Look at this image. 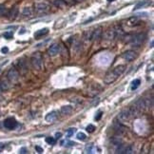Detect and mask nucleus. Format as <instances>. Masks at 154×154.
<instances>
[{
  "label": "nucleus",
  "instance_id": "f257e3e1",
  "mask_svg": "<svg viewBox=\"0 0 154 154\" xmlns=\"http://www.w3.org/2000/svg\"><path fill=\"white\" fill-rule=\"evenodd\" d=\"M126 70V66L125 65H120L115 67L112 70H110L107 73V75L104 78V83L110 85L111 83H113L114 81H116L119 76H121L123 73Z\"/></svg>",
  "mask_w": 154,
  "mask_h": 154
},
{
  "label": "nucleus",
  "instance_id": "bb28decb",
  "mask_svg": "<svg viewBox=\"0 0 154 154\" xmlns=\"http://www.w3.org/2000/svg\"><path fill=\"white\" fill-rule=\"evenodd\" d=\"M95 130H96V129H95V126H93V125H89V126H87V129H86V130H87L89 133H92Z\"/></svg>",
  "mask_w": 154,
  "mask_h": 154
},
{
  "label": "nucleus",
  "instance_id": "ddd939ff",
  "mask_svg": "<svg viewBox=\"0 0 154 154\" xmlns=\"http://www.w3.org/2000/svg\"><path fill=\"white\" fill-rule=\"evenodd\" d=\"M48 33H49V30H48L47 28L41 29V30L37 31L36 33H34V37H35V39H39V38H41V37L47 35Z\"/></svg>",
  "mask_w": 154,
  "mask_h": 154
},
{
  "label": "nucleus",
  "instance_id": "b1692460",
  "mask_svg": "<svg viewBox=\"0 0 154 154\" xmlns=\"http://www.w3.org/2000/svg\"><path fill=\"white\" fill-rule=\"evenodd\" d=\"M0 88H1L2 90H7V89L10 88V86H9L7 81H2V82H0Z\"/></svg>",
  "mask_w": 154,
  "mask_h": 154
},
{
  "label": "nucleus",
  "instance_id": "412c9836",
  "mask_svg": "<svg viewBox=\"0 0 154 154\" xmlns=\"http://www.w3.org/2000/svg\"><path fill=\"white\" fill-rule=\"evenodd\" d=\"M22 14L24 17H31L33 15V9L30 8V7H26L24 8L23 12H22Z\"/></svg>",
  "mask_w": 154,
  "mask_h": 154
},
{
  "label": "nucleus",
  "instance_id": "423d86ee",
  "mask_svg": "<svg viewBox=\"0 0 154 154\" xmlns=\"http://www.w3.org/2000/svg\"><path fill=\"white\" fill-rule=\"evenodd\" d=\"M138 57V53L134 50H126L123 53V58L127 62H131Z\"/></svg>",
  "mask_w": 154,
  "mask_h": 154
},
{
  "label": "nucleus",
  "instance_id": "2f4dec72",
  "mask_svg": "<svg viewBox=\"0 0 154 154\" xmlns=\"http://www.w3.org/2000/svg\"><path fill=\"white\" fill-rule=\"evenodd\" d=\"M1 53H3V54L8 53H9V48H8V47H3V48L1 49Z\"/></svg>",
  "mask_w": 154,
  "mask_h": 154
},
{
  "label": "nucleus",
  "instance_id": "2eb2a0df",
  "mask_svg": "<svg viewBox=\"0 0 154 154\" xmlns=\"http://www.w3.org/2000/svg\"><path fill=\"white\" fill-rule=\"evenodd\" d=\"M138 23H139V17H138V15H134V16L130 17L126 21V24L129 25V26H135Z\"/></svg>",
  "mask_w": 154,
  "mask_h": 154
},
{
  "label": "nucleus",
  "instance_id": "1a4fd4ad",
  "mask_svg": "<svg viewBox=\"0 0 154 154\" xmlns=\"http://www.w3.org/2000/svg\"><path fill=\"white\" fill-rule=\"evenodd\" d=\"M8 78H9V80L12 82L17 81L18 78H19V72H18L15 69H10L8 72Z\"/></svg>",
  "mask_w": 154,
  "mask_h": 154
},
{
  "label": "nucleus",
  "instance_id": "c85d7f7f",
  "mask_svg": "<svg viewBox=\"0 0 154 154\" xmlns=\"http://www.w3.org/2000/svg\"><path fill=\"white\" fill-rule=\"evenodd\" d=\"M46 142L49 145H54L55 144V139L53 137H47L46 138Z\"/></svg>",
  "mask_w": 154,
  "mask_h": 154
},
{
  "label": "nucleus",
  "instance_id": "58836bf2",
  "mask_svg": "<svg viewBox=\"0 0 154 154\" xmlns=\"http://www.w3.org/2000/svg\"><path fill=\"white\" fill-rule=\"evenodd\" d=\"M0 127H1V122H0Z\"/></svg>",
  "mask_w": 154,
  "mask_h": 154
},
{
  "label": "nucleus",
  "instance_id": "c756f323",
  "mask_svg": "<svg viewBox=\"0 0 154 154\" xmlns=\"http://www.w3.org/2000/svg\"><path fill=\"white\" fill-rule=\"evenodd\" d=\"M12 36H13V34H12V32H6L4 33V37L7 39H11V38H12Z\"/></svg>",
  "mask_w": 154,
  "mask_h": 154
},
{
  "label": "nucleus",
  "instance_id": "aec40b11",
  "mask_svg": "<svg viewBox=\"0 0 154 154\" xmlns=\"http://www.w3.org/2000/svg\"><path fill=\"white\" fill-rule=\"evenodd\" d=\"M17 65H18V68L20 69V70L22 71V73H25L27 70H28V68H27V66H26V63H25V61H23L22 59L20 60H18V63H17Z\"/></svg>",
  "mask_w": 154,
  "mask_h": 154
},
{
  "label": "nucleus",
  "instance_id": "9d476101",
  "mask_svg": "<svg viewBox=\"0 0 154 154\" xmlns=\"http://www.w3.org/2000/svg\"><path fill=\"white\" fill-rule=\"evenodd\" d=\"M49 5L46 4V3H39L35 6V10L38 13H45L49 11Z\"/></svg>",
  "mask_w": 154,
  "mask_h": 154
},
{
  "label": "nucleus",
  "instance_id": "9b49d317",
  "mask_svg": "<svg viewBox=\"0 0 154 154\" xmlns=\"http://www.w3.org/2000/svg\"><path fill=\"white\" fill-rule=\"evenodd\" d=\"M59 50H60V46L58 44H54L49 47V50H48V53H49V56H55V55L58 54Z\"/></svg>",
  "mask_w": 154,
  "mask_h": 154
},
{
  "label": "nucleus",
  "instance_id": "72a5a7b5",
  "mask_svg": "<svg viewBox=\"0 0 154 154\" xmlns=\"http://www.w3.org/2000/svg\"><path fill=\"white\" fill-rule=\"evenodd\" d=\"M27 152H28V151H27V149H26L25 147H22V148L20 149V153L21 154H25V153H27Z\"/></svg>",
  "mask_w": 154,
  "mask_h": 154
},
{
  "label": "nucleus",
  "instance_id": "393cba45",
  "mask_svg": "<svg viewBox=\"0 0 154 154\" xmlns=\"http://www.w3.org/2000/svg\"><path fill=\"white\" fill-rule=\"evenodd\" d=\"M87 136H86L85 133H83V132H79V133H77V139L78 140H80V141H85Z\"/></svg>",
  "mask_w": 154,
  "mask_h": 154
},
{
  "label": "nucleus",
  "instance_id": "c9c22d12",
  "mask_svg": "<svg viewBox=\"0 0 154 154\" xmlns=\"http://www.w3.org/2000/svg\"><path fill=\"white\" fill-rule=\"evenodd\" d=\"M109 2H113V1H115V0H108Z\"/></svg>",
  "mask_w": 154,
  "mask_h": 154
},
{
  "label": "nucleus",
  "instance_id": "4c0bfd02",
  "mask_svg": "<svg viewBox=\"0 0 154 154\" xmlns=\"http://www.w3.org/2000/svg\"><path fill=\"white\" fill-rule=\"evenodd\" d=\"M1 91H2V89H1V88H0V93H1Z\"/></svg>",
  "mask_w": 154,
  "mask_h": 154
},
{
  "label": "nucleus",
  "instance_id": "6e6552de",
  "mask_svg": "<svg viewBox=\"0 0 154 154\" xmlns=\"http://www.w3.org/2000/svg\"><path fill=\"white\" fill-rule=\"evenodd\" d=\"M3 125H4L5 127L8 129V130H13V129H15V126H17V122L14 118H8V119H6L4 121Z\"/></svg>",
  "mask_w": 154,
  "mask_h": 154
},
{
  "label": "nucleus",
  "instance_id": "4468645a",
  "mask_svg": "<svg viewBox=\"0 0 154 154\" xmlns=\"http://www.w3.org/2000/svg\"><path fill=\"white\" fill-rule=\"evenodd\" d=\"M150 4V0H143V1H140L139 3L136 4V6L134 7V11H136V10H139V9L141 8H145L146 6H148Z\"/></svg>",
  "mask_w": 154,
  "mask_h": 154
},
{
  "label": "nucleus",
  "instance_id": "a211bd4d",
  "mask_svg": "<svg viewBox=\"0 0 154 154\" xmlns=\"http://www.w3.org/2000/svg\"><path fill=\"white\" fill-rule=\"evenodd\" d=\"M96 150H97L96 146H93L92 144H89V145H88V146H86L85 152H86V153L92 154V153H95V152H96Z\"/></svg>",
  "mask_w": 154,
  "mask_h": 154
},
{
  "label": "nucleus",
  "instance_id": "20e7f679",
  "mask_svg": "<svg viewBox=\"0 0 154 154\" xmlns=\"http://www.w3.org/2000/svg\"><path fill=\"white\" fill-rule=\"evenodd\" d=\"M146 34L145 33H138V34H135L132 36V38H130V43L132 47H135V48H138L140 47L141 45L145 42L146 40Z\"/></svg>",
  "mask_w": 154,
  "mask_h": 154
},
{
  "label": "nucleus",
  "instance_id": "dca6fc26",
  "mask_svg": "<svg viewBox=\"0 0 154 154\" xmlns=\"http://www.w3.org/2000/svg\"><path fill=\"white\" fill-rule=\"evenodd\" d=\"M17 15H18V8L17 7H13L9 12V18L10 19H15Z\"/></svg>",
  "mask_w": 154,
  "mask_h": 154
},
{
  "label": "nucleus",
  "instance_id": "f03ea898",
  "mask_svg": "<svg viewBox=\"0 0 154 154\" xmlns=\"http://www.w3.org/2000/svg\"><path fill=\"white\" fill-rule=\"evenodd\" d=\"M138 113H139V110L133 106L131 108L122 110L121 112L118 114L117 119L119 120L120 123H126V122L130 121L131 118L135 117Z\"/></svg>",
  "mask_w": 154,
  "mask_h": 154
},
{
  "label": "nucleus",
  "instance_id": "f8f14e48",
  "mask_svg": "<svg viewBox=\"0 0 154 154\" xmlns=\"http://www.w3.org/2000/svg\"><path fill=\"white\" fill-rule=\"evenodd\" d=\"M57 117H58V114H57L56 111H52L46 115L45 117V120L48 122V123H53V122L56 121Z\"/></svg>",
  "mask_w": 154,
  "mask_h": 154
},
{
  "label": "nucleus",
  "instance_id": "e433bc0d",
  "mask_svg": "<svg viewBox=\"0 0 154 154\" xmlns=\"http://www.w3.org/2000/svg\"><path fill=\"white\" fill-rule=\"evenodd\" d=\"M0 147H3V144H0Z\"/></svg>",
  "mask_w": 154,
  "mask_h": 154
},
{
  "label": "nucleus",
  "instance_id": "f3484780",
  "mask_svg": "<svg viewBox=\"0 0 154 154\" xmlns=\"http://www.w3.org/2000/svg\"><path fill=\"white\" fill-rule=\"evenodd\" d=\"M71 111H72V107L71 106H63L61 108V113L64 114V115L70 114Z\"/></svg>",
  "mask_w": 154,
  "mask_h": 154
},
{
  "label": "nucleus",
  "instance_id": "473e14b6",
  "mask_svg": "<svg viewBox=\"0 0 154 154\" xmlns=\"http://www.w3.org/2000/svg\"><path fill=\"white\" fill-rule=\"evenodd\" d=\"M35 149L37 150V152H38V153H43V152H44L43 148H42V147H40L39 146H35Z\"/></svg>",
  "mask_w": 154,
  "mask_h": 154
},
{
  "label": "nucleus",
  "instance_id": "4be33fe9",
  "mask_svg": "<svg viewBox=\"0 0 154 154\" xmlns=\"http://www.w3.org/2000/svg\"><path fill=\"white\" fill-rule=\"evenodd\" d=\"M140 84H141L140 79H135V80H133L132 83H131V87H130V89H132V90H134V89H136L138 87L140 86Z\"/></svg>",
  "mask_w": 154,
  "mask_h": 154
},
{
  "label": "nucleus",
  "instance_id": "5701e85b",
  "mask_svg": "<svg viewBox=\"0 0 154 154\" xmlns=\"http://www.w3.org/2000/svg\"><path fill=\"white\" fill-rule=\"evenodd\" d=\"M53 4L56 7H63L65 5V1L64 0H53Z\"/></svg>",
  "mask_w": 154,
  "mask_h": 154
},
{
  "label": "nucleus",
  "instance_id": "cd10ccee",
  "mask_svg": "<svg viewBox=\"0 0 154 154\" xmlns=\"http://www.w3.org/2000/svg\"><path fill=\"white\" fill-rule=\"evenodd\" d=\"M6 12H7V9H6V7H5L4 5H0V16L4 15Z\"/></svg>",
  "mask_w": 154,
  "mask_h": 154
},
{
  "label": "nucleus",
  "instance_id": "7c9ffc66",
  "mask_svg": "<svg viewBox=\"0 0 154 154\" xmlns=\"http://www.w3.org/2000/svg\"><path fill=\"white\" fill-rule=\"evenodd\" d=\"M102 115H103V112H102V111H99V112L97 113V115L95 116V120H96V121H99V120L101 119Z\"/></svg>",
  "mask_w": 154,
  "mask_h": 154
},
{
  "label": "nucleus",
  "instance_id": "7ed1b4c3",
  "mask_svg": "<svg viewBox=\"0 0 154 154\" xmlns=\"http://www.w3.org/2000/svg\"><path fill=\"white\" fill-rule=\"evenodd\" d=\"M124 34V32L121 29V27L119 26H116V27H113L111 29H109L107 32L105 33V37L107 39H110V40H112L115 37L117 36H122Z\"/></svg>",
  "mask_w": 154,
  "mask_h": 154
},
{
  "label": "nucleus",
  "instance_id": "6ab92c4d",
  "mask_svg": "<svg viewBox=\"0 0 154 154\" xmlns=\"http://www.w3.org/2000/svg\"><path fill=\"white\" fill-rule=\"evenodd\" d=\"M101 34H102V28L101 27H98L97 29H94L93 33H92V40L98 39L99 37L101 36Z\"/></svg>",
  "mask_w": 154,
  "mask_h": 154
},
{
  "label": "nucleus",
  "instance_id": "ea45409f",
  "mask_svg": "<svg viewBox=\"0 0 154 154\" xmlns=\"http://www.w3.org/2000/svg\"><path fill=\"white\" fill-rule=\"evenodd\" d=\"M78 1H81V0H78Z\"/></svg>",
  "mask_w": 154,
  "mask_h": 154
},
{
  "label": "nucleus",
  "instance_id": "0eeeda50",
  "mask_svg": "<svg viewBox=\"0 0 154 154\" xmlns=\"http://www.w3.org/2000/svg\"><path fill=\"white\" fill-rule=\"evenodd\" d=\"M116 153H126V154H130V153H134V147L132 146H124L121 145H119V147L116 150Z\"/></svg>",
  "mask_w": 154,
  "mask_h": 154
},
{
  "label": "nucleus",
  "instance_id": "a878e982",
  "mask_svg": "<svg viewBox=\"0 0 154 154\" xmlns=\"http://www.w3.org/2000/svg\"><path fill=\"white\" fill-rule=\"evenodd\" d=\"M75 131H76V129H74V127L69 129L68 131H67V136H68V137H71L73 134L75 133Z\"/></svg>",
  "mask_w": 154,
  "mask_h": 154
},
{
  "label": "nucleus",
  "instance_id": "39448f33",
  "mask_svg": "<svg viewBox=\"0 0 154 154\" xmlns=\"http://www.w3.org/2000/svg\"><path fill=\"white\" fill-rule=\"evenodd\" d=\"M32 64L33 67L36 69H42L43 68V58L41 56V54L39 53H34L33 56H32Z\"/></svg>",
  "mask_w": 154,
  "mask_h": 154
},
{
  "label": "nucleus",
  "instance_id": "f704fd0d",
  "mask_svg": "<svg viewBox=\"0 0 154 154\" xmlns=\"http://www.w3.org/2000/svg\"><path fill=\"white\" fill-rule=\"evenodd\" d=\"M61 136H62V133H61V132H57V133L55 134V137L56 138H60Z\"/></svg>",
  "mask_w": 154,
  "mask_h": 154
}]
</instances>
